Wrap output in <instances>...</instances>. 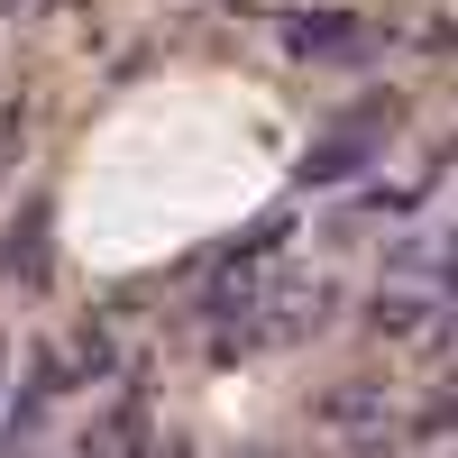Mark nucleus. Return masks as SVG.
<instances>
[{
  "label": "nucleus",
  "instance_id": "nucleus-1",
  "mask_svg": "<svg viewBox=\"0 0 458 458\" xmlns=\"http://www.w3.org/2000/svg\"><path fill=\"white\" fill-rule=\"evenodd\" d=\"M386 422H394L386 376H339V386L312 394V431H330V440H386Z\"/></svg>",
  "mask_w": 458,
  "mask_h": 458
},
{
  "label": "nucleus",
  "instance_id": "nucleus-2",
  "mask_svg": "<svg viewBox=\"0 0 458 458\" xmlns=\"http://www.w3.org/2000/svg\"><path fill=\"white\" fill-rule=\"evenodd\" d=\"M284 55H302V64H358V55H367V28H358L349 10L284 19Z\"/></svg>",
  "mask_w": 458,
  "mask_h": 458
},
{
  "label": "nucleus",
  "instance_id": "nucleus-3",
  "mask_svg": "<svg viewBox=\"0 0 458 458\" xmlns=\"http://www.w3.org/2000/svg\"><path fill=\"white\" fill-rule=\"evenodd\" d=\"M47 257H55V248H47V211H28V220H19V239L0 248V266H19V284H28V293H47Z\"/></svg>",
  "mask_w": 458,
  "mask_h": 458
},
{
  "label": "nucleus",
  "instance_id": "nucleus-4",
  "mask_svg": "<svg viewBox=\"0 0 458 458\" xmlns=\"http://www.w3.org/2000/svg\"><path fill=\"white\" fill-rule=\"evenodd\" d=\"M367 165V147H358V129H339V138H321L312 157H302V183H349Z\"/></svg>",
  "mask_w": 458,
  "mask_h": 458
},
{
  "label": "nucleus",
  "instance_id": "nucleus-5",
  "mask_svg": "<svg viewBox=\"0 0 458 458\" xmlns=\"http://www.w3.org/2000/svg\"><path fill=\"white\" fill-rule=\"evenodd\" d=\"M367 321L386 330V339H412V330L431 321V302H422V293H376V302H367Z\"/></svg>",
  "mask_w": 458,
  "mask_h": 458
},
{
  "label": "nucleus",
  "instance_id": "nucleus-6",
  "mask_svg": "<svg viewBox=\"0 0 458 458\" xmlns=\"http://www.w3.org/2000/svg\"><path fill=\"white\" fill-rule=\"evenodd\" d=\"M440 293H449V302H458V257H449V266H440Z\"/></svg>",
  "mask_w": 458,
  "mask_h": 458
},
{
  "label": "nucleus",
  "instance_id": "nucleus-7",
  "mask_svg": "<svg viewBox=\"0 0 458 458\" xmlns=\"http://www.w3.org/2000/svg\"><path fill=\"white\" fill-rule=\"evenodd\" d=\"M174 458H183V449H174Z\"/></svg>",
  "mask_w": 458,
  "mask_h": 458
}]
</instances>
